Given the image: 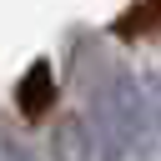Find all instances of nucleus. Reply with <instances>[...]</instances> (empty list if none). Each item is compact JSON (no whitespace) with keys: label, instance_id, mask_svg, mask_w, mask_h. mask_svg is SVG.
I'll return each mask as SVG.
<instances>
[{"label":"nucleus","instance_id":"f257e3e1","mask_svg":"<svg viewBox=\"0 0 161 161\" xmlns=\"http://www.w3.org/2000/svg\"><path fill=\"white\" fill-rule=\"evenodd\" d=\"M91 131H96V146H101V161H151V136H156V121H151V96H146V80H136L126 65H106L96 91H91Z\"/></svg>","mask_w":161,"mask_h":161},{"label":"nucleus","instance_id":"20e7f679","mask_svg":"<svg viewBox=\"0 0 161 161\" xmlns=\"http://www.w3.org/2000/svg\"><path fill=\"white\" fill-rule=\"evenodd\" d=\"M161 25V0H136L131 10H121L116 20H111V35H121V40H141V35H151Z\"/></svg>","mask_w":161,"mask_h":161},{"label":"nucleus","instance_id":"423d86ee","mask_svg":"<svg viewBox=\"0 0 161 161\" xmlns=\"http://www.w3.org/2000/svg\"><path fill=\"white\" fill-rule=\"evenodd\" d=\"M146 96H151V121H156V141H161V70H151Z\"/></svg>","mask_w":161,"mask_h":161},{"label":"nucleus","instance_id":"39448f33","mask_svg":"<svg viewBox=\"0 0 161 161\" xmlns=\"http://www.w3.org/2000/svg\"><path fill=\"white\" fill-rule=\"evenodd\" d=\"M0 161H35V151H30L25 141H15V136L0 131Z\"/></svg>","mask_w":161,"mask_h":161},{"label":"nucleus","instance_id":"f03ea898","mask_svg":"<svg viewBox=\"0 0 161 161\" xmlns=\"http://www.w3.org/2000/svg\"><path fill=\"white\" fill-rule=\"evenodd\" d=\"M55 65L45 60V55H35L30 65H25V75L15 80V111L25 116V121H45L50 111H55Z\"/></svg>","mask_w":161,"mask_h":161},{"label":"nucleus","instance_id":"7ed1b4c3","mask_svg":"<svg viewBox=\"0 0 161 161\" xmlns=\"http://www.w3.org/2000/svg\"><path fill=\"white\" fill-rule=\"evenodd\" d=\"M50 161H101V146H96L86 111H60L50 121Z\"/></svg>","mask_w":161,"mask_h":161}]
</instances>
